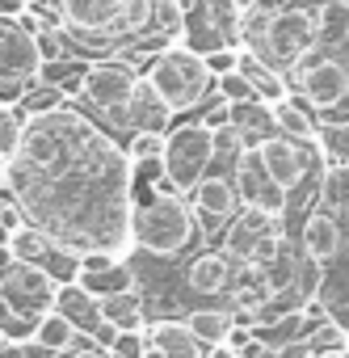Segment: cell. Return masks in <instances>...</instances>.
Returning a JSON list of instances; mask_svg holds the SVG:
<instances>
[{
    "mask_svg": "<svg viewBox=\"0 0 349 358\" xmlns=\"http://www.w3.org/2000/svg\"><path fill=\"white\" fill-rule=\"evenodd\" d=\"M341 245H345V228H341V220H336L332 211L315 207V211L303 220V257L328 266V262H336Z\"/></svg>",
    "mask_w": 349,
    "mask_h": 358,
    "instance_id": "9a60e30c",
    "label": "cell"
},
{
    "mask_svg": "<svg viewBox=\"0 0 349 358\" xmlns=\"http://www.w3.org/2000/svg\"><path fill=\"white\" fill-rule=\"evenodd\" d=\"M274 122H278V131L282 135H290V139H311L315 143V127H320V118H311V106L303 101V97H282V101H274Z\"/></svg>",
    "mask_w": 349,
    "mask_h": 358,
    "instance_id": "7402d4cb",
    "label": "cell"
},
{
    "mask_svg": "<svg viewBox=\"0 0 349 358\" xmlns=\"http://www.w3.org/2000/svg\"><path fill=\"white\" fill-rule=\"evenodd\" d=\"M164 173L177 182L186 194L202 182V177L211 173L215 164V131L194 114L190 122H177V127H168L164 135V156H160Z\"/></svg>",
    "mask_w": 349,
    "mask_h": 358,
    "instance_id": "8992f818",
    "label": "cell"
},
{
    "mask_svg": "<svg viewBox=\"0 0 349 358\" xmlns=\"http://www.w3.org/2000/svg\"><path fill=\"white\" fill-rule=\"evenodd\" d=\"M190 203H194V211H198V220H202L207 232L228 228L240 215V207H244L240 194H236V182H232V169L228 173H207L202 182L190 190Z\"/></svg>",
    "mask_w": 349,
    "mask_h": 358,
    "instance_id": "8fae6325",
    "label": "cell"
},
{
    "mask_svg": "<svg viewBox=\"0 0 349 358\" xmlns=\"http://www.w3.org/2000/svg\"><path fill=\"white\" fill-rule=\"evenodd\" d=\"M0 358H26V341H9L5 350H0Z\"/></svg>",
    "mask_w": 349,
    "mask_h": 358,
    "instance_id": "1f68e13d",
    "label": "cell"
},
{
    "mask_svg": "<svg viewBox=\"0 0 349 358\" xmlns=\"http://www.w3.org/2000/svg\"><path fill=\"white\" fill-rule=\"evenodd\" d=\"M34 324H38V316H26V312H17V308H9L5 299H0V329H5L9 341H30Z\"/></svg>",
    "mask_w": 349,
    "mask_h": 358,
    "instance_id": "f1b7e54d",
    "label": "cell"
},
{
    "mask_svg": "<svg viewBox=\"0 0 349 358\" xmlns=\"http://www.w3.org/2000/svg\"><path fill=\"white\" fill-rule=\"evenodd\" d=\"M202 220L190 203V194H147L131 211V245L151 257H177L190 245H198Z\"/></svg>",
    "mask_w": 349,
    "mask_h": 358,
    "instance_id": "3957f363",
    "label": "cell"
},
{
    "mask_svg": "<svg viewBox=\"0 0 349 358\" xmlns=\"http://www.w3.org/2000/svg\"><path fill=\"white\" fill-rule=\"evenodd\" d=\"M172 118H177L172 106L139 76V85H135V93L126 101V131H168Z\"/></svg>",
    "mask_w": 349,
    "mask_h": 358,
    "instance_id": "2e32d148",
    "label": "cell"
},
{
    "mask_svg": "<svg viewBox=\"0 0 349 358\" xmlns=\"http://www.w3.org/2000/svg\"><path fill=\"white\" fill-rule=\"evenodd\" d=\"M143 68L126 55H110V59H89L80 68V89H76V101L89 106L97 118H105L110 127H122L126 131V101L139 85ZM131 135V131H126Z\"/></svg>",
    "mask_w": 349,
    "mask_h": 358,
    "instance_id": "277c9868",
    "label": "cell"
},
{
    "mask_svg": "<svg viewBox=\"0 0 349 358\" xmlns=\"http://www.w3.org/2000/svg\"><path fill=\"white\" fill-rule=\"evenodd\" d=\"M341 211H345V236H349V203H345V207H341Z\"/></svg>",
    "mask_w": 349,
    "mask_h": 358,
    "instance_id": "836d02e7",
    "label": "cell"
},
{
    "mask_svg": "<svg viewBox=\"0 0 349 358\" xmlns=\"http://www.w3.org/2000/svg\"><path fill=\"white\" fill-rule=\"evenodd\" d=\"M55 308L89 337L101 320H105V312H101V295H93L89 287H80V282H64L59 287V299H55Z\"/></svg>",
    "mask_w": 349,
    "mask_h": 358,
    "instance_id": "d6986e66",
    "label": "cell"
},
{
    "mask_svg": "<svg viewBox=\"0 0 349 358\" xmlns=\"http://www.w3.org/2000/svg\"><path fill=\"white\" fill-rule=\"evenodd\" d=\"M215 97H223V101H248V97H257L253 93V85H248V76L236 68V72H223V76H215Z\"/></svg>",
    "mask_w": 349,
    "mask_h": 358,
    "instance_id": "f546056e",
    "label": "cell"
},
{
    "mask_svg": "<svg viewBox=\"0 0 349 358\" xmlns=\"http://www.w3.org/2000/svg\"><path fill=\"white\" fill-rule=\"evenodd\" d=\"M236 282V257L228 249H207L186 266V287L194 295H223Z\"/></svg>",
    "mask_w": 349,
    "mask_h": 358,
    "instance_id": "4fadbf2b",
    "label": "cell"
},
{
    "mask_svg": "<svg viewBox=\"0 0 349 358\" xmlns=\"http://www.w3.org/2000/svg\"><path fill=\"white\" fill-rule=\"evenodd\" d=\"M164 135H168V131H131V135H126V160H131V169L156 164V160L164 156Z\"/></svg>",
    "mask_w": 349,
    "mask_h": 358,
    "instance_id": "4316f807",
    "label": "cell"
},
{
    "mask_svg": "<svg viewBox=\"0 0 349 358\" xmlns=\"http://www.w3.org/2000/svg\"><path fill=\"white\" fill-rule=\"evenodd\" d=\"M311 22L320 51L349 47V0H311Z\"/></svg>",
    "mask_w": 349,
    "mask_h": 358,
    "instance_id": "ac0fdd59",
    "label": "cell"
},
{
    "mask_svg": "<svg viewBox=\"0 0 349 358\" xmlns=\"http://www.w3.org/2000/svg\"><path fill=\"white\" fill-rule=\"evenodd\" d=\"M290 93L295 97H303L311 110H320V114H328V110H336L345 97H349V68H345V59L341 55H307L290 76Z\"/></svg>",
    "mask_w": 349,
    "mask_h": 358,
    "instance_id": "52a82bcc",
    "label": "cell"
},
{
    "mask_svg": "<svg viewBox=\"0 0 349 358\" xmlns=\"http://www.w3.org/2000/svg\"><path fill=\"white\" fill-rule=\"evenodd\" d=\"M0 245H9V228L5 224H0Z\"/></svg>",
    "mask_w": 349,
    "mask_h": 358,
    "instance_id": "d6a6232c",
    "label": "cell"
},
{
    "mask_svg": "<svg viewBox=\"0 0 349 358\" xmlns=\"http://www.w3.org/2000/svg\"><path fill=\"white\" fill-rule=\"evenodd\" d=\"M202 59H207L211 76H223V72H236V68H240V47H215V51H207Z\"/></svg>",
    "mask_w": 349,
    "mask_h": 358,
    "instance_id": "4dcf8cb0",
    "label": "cell"
},
{
    "mask_svg": "<svg viewBox=\"0 0 349 358\" xmlns=\"http://www.w3.org/2000/svg\"><path fill=\"white\" fill-rule=\"evenodd\" d=\"M64 9V30H76V34H101L114 55H118V43H114V22L122 13V0H59Z\"/></svg>",
    "mask_w": 349,
    "mask_h": 358,
    "instance_id": "7c38bea8",
    "label": "cell"
},
{
    "mask_svg": "<svg viewBox=\"0 0 349 358\" xmlns=\"http://www.w3.org/2000/svg\"><path fill=\"white\" fill-rule=\"evenodd\" d=\"M315 152L324 164H349V118H320Z\"/></svg>",
    "mask_w": 349,
    "mask_h": 358,
    "instance_id": "d4e9b609",
    "label": "cell"
},
{
    "mask_svg": "<svg viewBox=\"0 0 349 358\" xmlns=\"http://www.w3.org/2000/svg\"><path fill=\"white\" fill-rule=\"evenodd\" d=\"M232 182H236V194H240V203L244 207H257V211H269V215H286V207H290V194L269 177V169L261 164V156H257V148H244L240 156H236V164H232Z\"/></svg>",
    "mask_w": 349,
    "mask_h": 358,
    "instance_id": "30bf717a",
    "label": "cell"
},
{
    "mask_svg": "<svg viewBox=\"0 0 349 358\" xmlns=\"http://www.w3.org/2000/svg\"><path fill=\"white\" fill-rule=\"evenodd\" d=\"M232 122L240 127V135H244V143H248V148H257L265 135H274V131H278V122H274V106H269V101H261V97L236 101V106H232Z\"/></svg>",
    "mask_w": 349,
    "mask_h": 358,
    "instance_id": "ffe728a7",
    "label": "cell"
},
{
    "mask_svg": "<svg viewBox=\"0 0 349 358\" xmlns=\"http://www.w3.org/2000/svg\"><path fill=\"white\" fill-rule=\"evenodd\" d=\"M143 337H147L151 345H160L168 358H211V354H215V350H207V345L190 333L186 320H151V324L143 329Z\"/></svg>",
    "mask_w": 349,
    "mask_h": 358,
    "instance_id": "e0dca14e",
    "label": "cell"
},
{
    "mask_svg": "<svg viewBox=\"0 0 349 358\" xmlns=\"http://www.w3.org/2000/svg\"><path fill=\"white\" fill-rule=\"evenodd\" d=\"M143 80L172 106V114H198L215 97V76L186 38H172L143 64Z\"/></svg>",
    "mask_w": 349,
    "mask_h": 358,
    "instance_id": "7a4b0ae2",
    "label": "cell"
},
{
    "mask_svg": "<svg viewBox=\"0 0 349 358\" xmlns=\"http://www.w3.org/2000/svg\"><path fill=\"white\" fill-rule=\"evenodd\" d=\"M186 324H190V333L207 350H223L228 345V333L236 329V316H232V308H194L186 316Z\"/></svg>",
    "mask_w": 349,
    "mask_h": 358,
    "instance_id": "44dd1931",
    "label": "cell"
},
{
    "mask_svg": "<svg viewBox=\"0 0 349 358\" xmlns=\"http://www.w3.org/2000/svg\"><path fill=\"white\" fill-rule=\"evenodd\" d=\"M307 345H311V354H345L349 337H345V329L328 316V320H320V324L307 333Z\"/></svg>",
    "mask_w": 349,
    "mask_h": 358,
    "instance_id": "83f0119b",
    "label": "cell"
},
{
    "mask_svg": "<svg viewBox=\"0 0 349 358\" xmlns=\"http://www.w3.org/2000/svg\"><path fill=\"white\" fill-rule=\"evenodd\" d=\"M59 278L34 262H9V266H0V299H5L9 308L26 312V316H43L55 308L59 299Z\"/></svg>",
    "mask_w": 349,
    "mask_h": 358,
    "instance_id": "ba28073f",
    "label": "cell"
},
{
    "mask_svg": "<svg viewBox=\"0 0 349 358\" xmlns=\"http://www.w3.org/2000/svg\"><path fill=\"white\" fill-rule=\"evenodd\" d=\"M80 337H84V333H80V329H76V324H72V320L59 312V308H51V312H43V316H38V324H34V337H30V341L55 354V350H68V345H76Z\"/></svg>",
    "mask_w": 349,
    "mask_h": 358,
    "instance_id": "603a6c76",
    "label": "cell"
},
{
    "mask_svg": "<svg viewBox=\"0 0 349 358\" xmlns=\"http://www.w3.org/2000/svg\"><path fill=\"white\" fill-rule=\"evenodd\" d=\"M5 345H9V337H5V329H0V350H5Z\"/></svg>",
    "mask_w": 349,
    "mask_h": 358,
    "instance_id": "e575fe53",
    "label": "cell"
},
{
    "mask_svg": "<svg viewBox=\"0 0 349 358\" xmlns=\"http://www.w3.org/2000/svg\"><path fill=\"white\" fill-rule=\"evenodd\" d=\"M26 114L9 101H0V160H13L17 148H22V135H26Z\"/></svg>",
    "mask_w": 349,
    "mask_h": 358,
    "instance_id": "484cf974",
    "label": "cell"
},
{
    "mask_svg": "<svg viewBox=\"0 0 349 358\" xmlns=\"http://www.w3.org/2000/svg\"><path fill=\"white\" fill-rule=\"evenodd\" d=\"M257 156H261V164L269 169V177H274L286 194H295L307 177H311V169L324 164L311 139H290V135H282V131L265 135V139L257 143Z\"/></svg>",
    "mask_w": 349,
    "mask_h": 358,
    "instance_id": "9c48e42d",
    "label": "cell"
},
{
    "mask_svg": "<svg viewBox=\"0 0 349 358\" xmlns=\"http://www.w3.org/2000/svg\"><path fill=\"white\" fill-rule=\"evenodd\" d=\"M181 5H186V0H181Z\"/></svg>",
    "mask_w": 349,
    "mask_h": 358,
    "instance_id": "d590c367",
    "label": "cell"
},
{
    "mask_svg": "<svg viewBox=\"0 0 349 358\" xmlns=\"http://www.w3.org/2000/svg\"><path fill=\"white\" fill-rule=\"evenodd\" d=\"M278 228V215L269 211H257V207H240V215L228 224V236H223V249L236 257V262H253L261 236H269Z\"/></svg>",
    "mask_w": 349,
    "mask_h": 358,
    "instance_id": "5bb4252c",
    "label": "cell"
},
{
    "mask_svg": "<svg viewBox=\"0 0 349 358\" xmlns=\"http://www.w3.org/2000/svg\"><path fill=\"white\" fill-rule=\"evenodd\" d=\"M38 34L17 22V13H0V101L17 106L26 89L43 76Z\"/></svg>",
    "mask_w": 349,
    "mask_h": 358,
    "instance_id": "5b68a950",
    "label": "cell"
},
{
    "mask_svg": "<svg viewBox=\"0 0 349 358\" xmlns=\"http://www.w3.org/2000/svg\"><path fill=\"white\" fill-rule=\"evenodd\" d=\"M5 186L26 220L72 253L131 245V160L76 101L30 114Z\"/></svg>",
    "mask_w": 349,
    "mask_h": 358,
    "instance_id": "6da1fadb",
    "label": "cell"
},
{
    "mask_svg": "<svg viewBox=\"0 0 349 358\" xmlns=\"http://www.w3.org/2000/svg\"><path fill=\"white\" fill-rule=\"evenodd\" d=\"M101 312H105V320L118 324L122 333H143V329H147V316H143V299H139V291L105 295V299H101Z\"/></svg>",
    "mask_w": 349,
    "mask_h": 358,
    "instance_id": "cb8c5ba5",
    "label": "cell"
}]
</instances>
